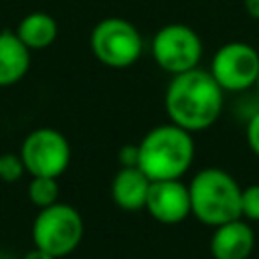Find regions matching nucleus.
Returning <instances> with one entry per match:
<instances>
[{
	"mask_svg": "<svg viewBox=\"0 0 259 259\" xmlns=\"http://www.w3.org/2000/svg\"><path fill=\"white\" fill-rule=\"evenodd\" d=\"M166 115L182 130L196 134L217 123L225 107V91L206 69L172 75L164 93Z\"/></svg>",
	"mask_w": 259,
	"mask_h": 259,
	"instance_id": "obj_1",
	"label": "nucleus"
},
{
	"mask_svg": "<svg viewBox=\"0 0 259 259\" xmlns=\"http://www.w3.org/2000/svg\"><path fill=\"white\" fill-rule=\"evenodd\" d=\"M194 138L168 121L152 127L138 142V168L154 180H178L194 162Z\"/></svg>",
	"mask_w": 259,
	"mask_h": 259,
	"instance_id": "obj_2",
	"label": "nucleus"
},
{
	"mask_svg": "<svg viewBox=\"0 0 259 259\" xmlns=\"http://www.w3.org/2000/svg\"><path fill=\"white\" fill-rule=\"evenodd\" d=\"M241 190L243 186L225 168H200L188 182L192 217L210 229L241 219Z\"/></svg>",
	"mask_w": 259,
	"mask_h": 259,
	"instance_id": "obj_3",
	"label": "nucleus"
},
{
	"mask_svg": "<svg viewBox=\"0 0 259 259\" xmlns=\"http://www.w3.org/2000/svg\"><path fill=\"white\" fill-rule=\"evenodd\" d=\"M83 233L85 223L81 212L73 204L61 200L51 206L38 208L30 227L32 245L57 259L71 255L81 245Z\"/></svg>",
	"mask_w": 259,
	"mask_h": 259,
	"instance_id": "obj_4",
	"label": "nucleus"
},
{
	"mask_svg": "<svg viewBox=\"0 0 259 259\" xmlns=\"http://www.w3.org/2000/svg\"><path fill=\"white\" fill-rule=\"evenodd\" d=\"M89 47L101 65L109 69H127L144 55V36L132 20L107 16L91 28Z\"/></svg>",
	"mask_w": 259,
	"mask_h": 259,
	"instance_id": "obj_5",
	"label": "nucleus"
},
{
	"mask_svg": "<svg viewBox=\"0 0 259 259\" xmlns=\"http://www.w3.org/2000/svg\"><path fill=\"white\" fill-rule=\"evenodd\" d=\"M150 53L162 71L178 75L198 67L204 47L200 34L192 26L184 22H170L156 30L150 42Z\"/></svg>",
	"mask_w": 259,
	"mask_h": 259,
	"instance_id": "obj_6",
	"label": "nucleus"
},
{
	"mask_svg": "<svg viewBox=\"0 0 259 259\" xmlns=\"http://www.w3.org/2000/svg\"><path fill=\"white\" fill-rule=\"evenodd\" d=\"M30 176L61 178L71 164V144L55 127H36L26 134L18 150Z\"/></svg>",
	"mask_w": 259,
	"mask_h": 259,
	"instance_id": "obj_7",
	"label": "nucleus"
},
{
	"mask_svg": "<svg viewBox=\"0 0 259 259\" xmlns=\"http://www.w3.org/2000/svg\"><path fill=\"white\" fill-rule=\"evenodd\" d=\"M208 71L225 93H243L257 83L259 51L245 40H229L214 51Z\"/></svg>",
	"mask_w": 259,
	"mask_h": 259,
	"instance_id": "obj_8",
	"label": "nucleus"
},
{
	"mask_svg": "<svg viewBox=\"0 0 259 259\" xmlns=\"http://www.w3.org/2000/svg\"><path fill=\"white\" fill-rule=\"evenodd\" d=\"M148 214L160 225H180L184 223L190 210V192L188 184L178 180H154L146 198Z\"/></svg>",
	"mask_w": 259,
	"mask_h": 259,
	"instance_id": "obj_9",
	"label": "nucleus"
},
{
	"mask_svg": "<svg viewBox=\"0 0 259 259\" xmlns=\"http://www.w3.org/2000/svg\"><path fill=\"white\" fill-rule=\"evenodd\" d=\"M208 249L212 259H249L255 249V231L243 217L223 223L212 229Z\"/></svg>",
	"mask_w": 259,
	"mask_h": 259,
	"instance_id": "obj_10",
	"label": "nucleus"
},
{
	"mask_svg": "<svg viewBox=\"0 0 259 259\" xmlns=\"http://www.w3.org/2000/svg\"><path fill=\"white\" fill-rule=\"evenodd\" d=\"M152 180L138 166H121L111 180V198L115 206L127 212L146 208Z\"/></svg>",
	"mask_w": 259,
	"mask_h": 259,
	"instance_id": "obj_11",
	"label": "nucleus"
},
{
	"mask_svg": "<svg viewBox=\"0 0 259 259\" xmlns=\"http://www.w3.org/2000/svg\"><path fill=\"white\" fill-rule=\"evenodd\" d=\"M30 53L16 32H0V87H10L24 79L30 69Z\"/></svg>",
	"mask_w": 259,
	"mask_h": 259,
	"instance_id": "obj_12",
	"label": "nucleus"
},
{
	"mask_svg": "<svg viewBox=\"0 0 259 259\" xmlns=\"http://www.w3.org/2000/svg\"><path fill=\"white\" fill-rule=\"evenodd\" d=\"M14 32L30 51H42V49H49L57 40L59 24L49 12L34 10L20 18Z\"/></svg>",
	"mask_w": 259,
	"mask_h": 259,
	"instance_id": "obj_13",
	"label": "nucleus"
},
{
	"mask_svg": "<svg viewBox=\"0 0 259 259\" xmlns=\"http://www.w3.org/2000/svg\"><path fill=\"white\" fill-rule=\"evenodd\" d=\"M26 194L28 200L36 206V208H45L51 206L55 202H59V178H51V176H30V182L26 186Z\"/></svg>",
	"mask_w": 259,
	"mask_h": 259,
	"instance_id": "obj_14",
	"label": "nucleus"
},
{
	"mask_svg": "<svg viewBox=\"0 0 259 259\" xmlns=\"http://www.w3.org/2000/svg\"><path fill=\"white\" fill-rule=\"evenodd\" d=\"M26 168L18 152H0V180L6 184L18 182Z\"/></svg>",
	"mask_w": 259,
	"mask_h": 259,
	"instance_id": "obj_15",
	"label": "nucleus"
},
{
	"mask_svg": "<svg viewBox=\"0 0 259 259\" xmlns=\"http://www.w3.org/2000/svg\"><path fill=\"white\" fill-rule=\"evenodd\" d=\"M241 217L249 223H259V184H247L241 190Z\"/></svg>",
	"mask_w": 259,
	"mask_h": 259,
	"instance_id": "obj_16",
	"label": "nucleus"
},
{
	"mask_svg": "<svg viewBox=\"0 0 259 259\" xmlns=\"http://www.w3.org/2000/svg\"><path fill=\"white\" fill-rule=\"evenodd\" d=\"M245 136H247L249 150L259 158V107L247 117V121H245Z\"/></svg>",
	"mask_w": 259,
	"mask_h": 259,
	"instance_id": "obj_17",
	"label": "nucleus"
},
{
	"mask_svg": "<svg viewBox=\"0 0 259 259\" xmlns=\"http://www.w3.org/2000/svg\"><path fill=\"white\" fill-rule=\"evenodd\" d=\"M119 164L121 166H138V144H125L119 150Z\"/></svg>",
	"mask_w": 259,
	"mask_h": 259,
	"instance_id": "obj_18",
	"label": "nucleus"
},
{
	"mask_svg": "<svg viewBox=\"0 0 259 259\" xmlns=\"http://www.w3.org/2000/svg\"><path fill=\"white\" fill-rule=\"evenodd\" d=\"M243 4H245L247 14H249L251 18L259 20V0H243Z\"/></svg>",
	"mask_w": 259,
	"mask_h": 259,
	"instance_id": "obj_19",
	"label": "nucleus"
},
{
	"mask_svg": "<svg viewBox=\"0 0 259 259\" xmlns=\"http://www.w3.org/2000/svg\"><path fill=\"white\" fill-rule=\"evenodd\" d=\"M22 259H57V257H53V255H49V253H45V251H40V249H36V247H32Z\"/></svg>",
	"mask_w": 259,
	"mask_h": 259,
	"instance_id": "obj_20",
	"label": "nucleus"
},
{
	"mask_svg": "<svg viewBox=\"0 0 259 259\" xmlns=\"http://www.w3.org/2000/svg\"><path fill=\"white\" fill-rule=\"evenodd\" d=\"M255 89H257V99H259V75H257V83H255Z\"/></svg>",
	"mask_w": 259,
	"mask_h": 259,
	"instance_id": "obj_21",
	"label": "nucleus"
}]
</instances>
